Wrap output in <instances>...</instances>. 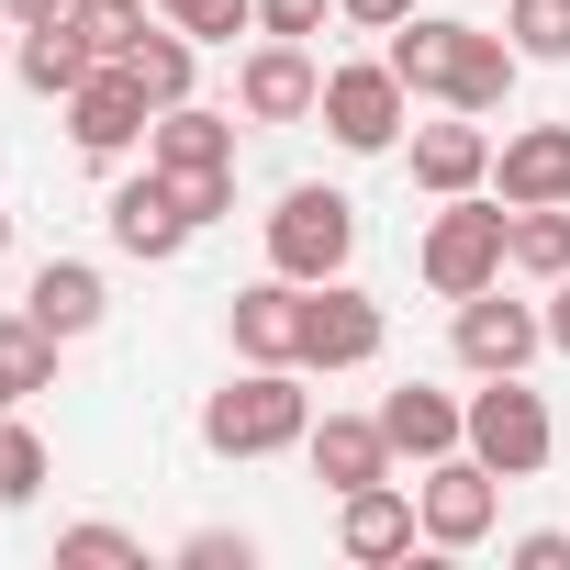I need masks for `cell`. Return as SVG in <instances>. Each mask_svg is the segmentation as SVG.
Instances as JSON below:
<instances>
[{"label":"cell","mask_w":570,"mask_h":570,"mask_svg":"<svg viewBox=\"0 0 570 570\" xmlns=\"http://www.w3.org/2000/svg\"><path fill=\"white\" fill-rule=\"evenodd\" d=\"M314 436V392H303V370H235L213 403H202V448L213 459H279V448H303Z\"/></svg>","instance_id":"1"},{"label":"cell","mask_w":570,"mask_h":570,"mask_svg":"<svg viewBox=\"0 0 570 570\" xmlns=\"http://www.w3.org/2000/svg\"><path fill=\"white\" fill-rule=\"evenodd\" d=\"M414 268H425V292H436V303H470V292H492V279L514 268V202H481V190L436 202V224H425Z\"/></svg>","instance_id":"2"},{"label":"cell","mask_w":570,"mask_h":570,"mask_svg":"<svg viewBox=\"0 0 570 570\" xmlns=\"http://www.w3.org/2000/svg\"><path fill=\"white\" fill-rule=\"evenodd\" d=\"M347 257H358V202L347 190L303 179V190L268 202V268L279 279H347Z\"/></svg>","instance_id":"3"},{"label":"cell","mask_w":570,"mask_h":570,"mask_svg":"<svg viewBox=\"0 0 570 570\" xmlns=\"http://www.w3.org/2000/svg\"><path fill=\"white\" fill-rule=\"evenodd\" d=\"M548 448H559V425H548V403L525 392V370H503V381L470 392V459H492L503 481H537Z\"/></svg>","instance_id":"4"},{"label":"cell","mask_w":570,"mask_h":570,"mask_svg":"<svg viewBox=\"0 0 570 570\" xmlns=\"http://www.w3.org/2000/svg\"><path fill=\"white\" fill-rule=\"evenodd\" d=\"M403 112H414V90L392 79V57H370V68H325V135L347 146V157H392L403 146Z\"/></svg>","instance_id":"5"},{"label":"cell","mask_w":570,"mask_h":570,"mask_svg":"<svg viewBox=\"0 0 570 570\" xmlns=\"http://www.w3.org/2000/svg\"><path fill=\"white\" fill-rule=\"evenodd\" d=\"M414 514H425V548H481V537H492V514H503V470H492V459H470V448H448V459H425Z\"/></svg>","instance_id":"6"},{"label":"cell","mask_w":570,"mask_h":570,"mask_svg":"<svg viewBox=\"0 0 570 570\" xmlns=\"http://www.w3.org/2000/svg\"><path fill=\"white\" fill-rule=\"evenodd\" d=\"M235 112H246V124H314V112H325L314 46H303V35H257V46L235 57Z\"/></svg>","instance_id":"7"},{"label":"cell","mask_w":570,"mask_h":570,"mask_svg":"<svg viewBox=\"0 0 570 570\" xmlns=\"http://www.w3.org/2000/svg\"><path fill=\"white\" fill-rule=\"evenodd\" d=\"M448 347H459V370H470V381H503V370H525V358L548 347V314H537V303H503V279H492V292H470V303H459Z\"/></svg>","instance_id":"8"},{"label":"cell","mask_w":570,"mask_h":570,"mask_svg":"<svg viewBox=\"0 0 570 570\" xmlns=\"http://www.w3.org/2000/svg\"><path fill=\"white\" fill-rule=\"evenodd\" d=\"M303 303H314V279H246V292L224 303V325H235V358H257V370H303Z\"/></svg>","instance_id":"9"},{"label":"cell","mask_w":570,"mask_h":570,"mask_svg":"<svg viewBox=\"0 0 570 570\" xmlns=\"http://www.w3.org/2000/svg\"><path fill=\"white\" fill-rule=\"evenodd\" d=\"M381 303L358 292V279H314V303H303V370H370L381 358Z\"/></svg>","instance_id":"10"},{"label":"cell","mask_w":570,"mask_h":570,"mask_svg":"<svg viewBox=\"0 0 570 570\" xmlns=\"http://www.w3.org/2000/svg\"><path fill=\"white\" fill-rule=\"evenodd\" d=\"M101 224H112V246H124V257H146V268H168V257L202 235V224H190V202H179L157 168H146V179H124V190L101 202Z\"/></svg>","instance_id":"11"},{"label":"cell","mask_w":570,"mask_h":570,"mask_svg":"<svg viewBox=\"0 0 570 570\" xmlns=\"http://www.w3.org/2000/svg\"><path fill=\"white\" fill-rule=\"evenodd\" d=\"M414 537H425V514H414V492H403V481H358V492H336V548H347L358 570L414 559Z\"/></svg>","instance_id":"12"},{"label":"cell","mask_w":570,"mask_h":570,"mask_svg":"<svg viewBox=\"0 0 570 570\" xmlns=\"http://www.w3.org/2000/svg\"><path fill=\"white\" fill-rule=\"evenodd\" d=\"M146 124H157V101H146L124 68H90V79L68 90V135H79V157H124V146H146Z\"/></svg>","instance_id":"13"},{"label":"cell","mask_w":570,"mask_h":570,"mask_svg":"<svg viewBox=\"0 0 570 570\" xmlns=\"http://www.w3.org/2000/svg\"><path fill=\"white\" fill-rule=\"evenodd\" d=\"M146 168H157V179H213V168H235V112L168 101V112L146 124Z\"/></svg>","instance_id":"14"},{"label":"cell","mask_w":570,"mask_h":570,"mask_svg":"<svg viewBox=\"0 0 570 570\" xmlns=\"http://www.w3.org/2000/svg\"><path fill=\"white\" fill-rule=\"evenodd\" d=\"M23 314H35L57 347H79V336H101L112 292H101V268H90V257H46V268L23 279Z\"/></svg>","instance_id":"15"},{"label":"cell","mask_w":570,"mask_h":570,"mask_svg":"<svg viewBox=\"0 0 570 570\" xmlns=\"http://www.w3.org/2000/svg\"><path fill=\"white\" fill-rule=\"evenodd\" d=\"M414 190H436V202H459V190H481L492 179V135H481V112H448V124H414Z\"/></svg>","instance_id":"16"},{"label":"cell","mask_w":570,"mask_h":570,"mask_svg":"<svg viewBox=\"0 0 570 570\" xmlns=\"http://www.w3.org/2000/svg\"><path fill=\"white\" fill-rule=\"evenodd\" d=\"M381 436H392V459H448V448H470V403L459 392H425V381H403V392H381Z\"/></svg>","instance_id":"17"},{"label":"cell","mask_w":570,"mask_h":570,"mask_svg":"<svg viewBox=\"0 0 570 570\" xmlns=\"http://www.w3.org/2000/svg\"><path fill=\"white\" fill-rule=\"evenodd\" d=\"M303 459H314V481H325V492L392 481V436H381V414H325V425L303 436Z\"/></svg>","instance_id":"18"},{"label":"cell","mask_w":570,"mask_h":570,"mask_svg":"<svg viewBox=\"0 0 570 570\" xmlns=\"http://www.w3.org/2000/svg\"><path fill=\"white\" fill-rule=\"evenodd\" d=\"M492 179H503L514 213H525V202H570V124H525V135H503V146H492Z\"/></svg>","instance_id":"19"},{"label":"cell","mask_w":570,"mask_h":570,"mask_svg":"<svg viewBox=\"0 0 570 570\" xmlns=\"http://www.w3.org/2000/svg\"><path fill=\"white\" fill-rule=\"evenodd\" d=\"M381 57H392V79H403L414 101H448V68H459V23H448V12H403V23L381 35Z\"/></svg>","instance_id":"20"},{"label":"cell","mask_w":570,"mask_h":570,"mask_svg":"<svg viewBox=\"0 0 570 570\" xmlns=\"http://www.w3.org/2000/svg\"><path fill=\"white\" fill-rule=\"evenodd\" d=\"M514 35H492V23H459V68H448V112H503L514 101Z\"/></svg>","instance_id":"21"},{"label":"cell","mask_w":570,"mask_h":570,"mask_svg":"<svg viewBox=\"0 0 570 570\" xmlns=\"http://www.w3.org/2000/svg\"><path fill=\"white\" fill-rule=\"evenodd\" d=\"M12 68H23V90H35V101H68L101 57H90V35H79V23H35V35L12 46Z\"/></svg>","instance_id":"22"},{"label":"cell","mask_w":570,"mask_h":570,"mask_svg":"<svg viewBox=\"0 0 570 570\" xmlns=\"http://www.w3.org/2000/svg\"><path fill=\"white\" fill-rule=\"evenodd\" d=\"M112 68H124V79H135V90L168 112V101H190V68H202V46H190L179 23H146V35H135V57H112Z\"/></svg>","instance_id":"23"},{"label":"cell","mask_w":570,"mask_h":570,"mask_svg":"<svg viewBox=\"0 0 570 570\" xmlns=\"http://www.w3.org/2000/svg\"><path fill=\"white\" fill-rule=\"evenodd\" d=\"M514 268L525 279H570V202H525L514 213Z\"/></svg>","instance_id":"24"},{"label":"cell","mask_w":570,"mask_h":570,"mask_svg":"<svg viewBox=\"0 0 570 570\" xmlns=\"http://www.w3.org/2000/svg\"><path fill=\"white\" fill-rule=\"evenodd\" d=\"M0 381L12 392H57V336L35 314H0Z\"/></svg>","instance_id":"25"},{"label":"cell","mask_w":570,"mask_h":570,"mask_svg":"<svg viewBox=\"0 0 570 570\" xmlns=\"http://www.w3.org/2000/svg\"><path fill=\"white\" fill-rule=\"evenodd\" d=\"M503 35L525 68H559L570 57V0H503Z\"/></svg>","instance_id":"26"},{"label":"cell","mask_w":570,"mask_h":570,"mask_svg":"<svg viewBox=\"0 0 570 570\" xmlns=\"http://www.w3.org/2000/svg\"><path fill=\"white\" fill-rule=\"evenodd\" d=\"M146 12H157V0H68V23L90 35V57H101V68H112V57H135Z\"/></svg>","instance_id":"27"},{"label":"cell","mask_w":570,"mask_h":570,"mask_svg":"<svg viewBox=\"0 0 570 570\" xmlns=\"http://www.w3.org/2000/svg\"><path fill=\"white\" fill-rule=\"evenodd\" d=\"M35 492H46V436H35L23 414H0V503H12V514H23Z\"/></svg>","instance_id":"28"},{"label":"cell","mask_w":570,"mask_h":570,"mask_svg":"<svg viewBox=\"0 0 570 570\" xmlns=\"http://www.w3.org/2000/svg\"><path fill=\"white\" fill-rule=\"evenodd\" d=\"M157 12H168L190 46H235V35H257V0H157Z\"/></svg>","instance_id":"29"},{"label":"cell","mask_w":570,"mask_h":570,"mask_svg":"<svg viewBox=\"0 0 570 570\" xmlns=\"http://www.w3.org/2000/svg\"><path fill=\"white\" fill-rule=\"evenodd\" d=\"M57 559H101V570H146V537H124V525H68V537H57Z\"/></svg>","instance_id":"30"},{"label":"cell","mask_w":570,"mask_h":570,"mask_svg":"<svg viewBox=\"0 0 570 570\" xmlns=\"http://www.w3.org/2000/svg\"><path fill=\"white\" fill-rule=\"evenodd\" d=\"M179 559H190V570H246L257 537H246V525H202V537H179Z\"/></svg>","instance_id":"31"},{"label":"cell","mask_w":570,"mask_h":570,"mask_svg":"<svg viewBox=\"0 0 570 570\" xmlns=\"http://www.w3.org/2000/svg\"><path fill=\"white\" fill-rule=\"evenodd\" d=\"M336 0H257V35H325Z\"/></svg>","instance_id":"32"},{"label":"cell","mask_w":570,"mask_h":570,"mask_svg":"<svg viewBox=\"0 0 570 570\" xmlns=\"http://www.w3.org/2000/svg\"><path fill=\"white\" fill-rule=\"evenodd\" d=\"M514 570H570V525H537V537H514Z\"/></svg>","instance_id":"33"},{"label":"cell","mask_w":570,"mask_h":570,"mask_svg":"<svg viewBox=\"0 0 570 570\" xmlns=\"http://www.w3.org/2000/svg\"><path fill=\"white\" fill-rule=\"evenodd\" d=\"M403 12H414V0H336V23H358V35H392Z\"/></svg>","instance_id":"34"},{"label":"cell","mask_w":570,"mask_h":570,"mask_svg":"<svg viewBox=\"0 0 570 570\" xmlns=\"http://www.w3.org/2000/svg\"><path fill=\"white\" fill-rule=\"evenodd\" d=\"M548 347L570 358V279H548Z\"/></svg>","instance_id":"35"},{"label":"cell","mask_w":570,"mask_h":570,"mask_svg":"<svg viewBox=\"0 0 570 570\" xmlns=\"http://www.w3.org/2000/svg\"><path fill=\"white\" fill-rule=\"evenodd\" d=\"M0 12H12V23L35 35V23H68V0H0Z\"/></svg>","instance_id":"36"},{"label":"cell","mask_w":570,"mask_h":570,"mask_svg":"<svg viewBox=\"0 0 570 570\" xmlns=\"http://www.w3.org/2000/svg\"><path fill=\"white\" fill-rule=\"evenodd\" d=\"M0 257H12V202H0Z\"/></svg>","instance_id":"37"},{"label":"cell","mask_w":570,"mask_h":570,"mask_svg":"<svg viewBox=\"0 0 570 570\" xmlns=\"http://www.w3.org/2000/svg\"><path fill=\"white\" fill-rule=\"evenodd\" d=\"M12 403H23V392H12V381H0V414H12Z\"/></svg>","instance_id":"38"},{"label":"cell","mask_w":570,"mask_h":570,"mask_svg":"<svg viewBox=\"0 0 570 570\" xmlns=\"http://www.w3.org/2000/svg\"><path fill=\"white\" fill-rule=\"evenodd\" d=\"M0 35H23V23H12V12H0ZM0 57H12V46H0Z\"/></svg>","instance_id":"39"}]
</instances>
